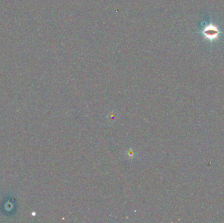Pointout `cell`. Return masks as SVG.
<instances>
[{
  "label": "cell",
  "mask_w": 224,
  "mask_h": 223,
  "mask_svg": "<svg viewBox=\"0 0 224 223\" xmlns=\"http://www.w3.org/2000/svg\"><path fill=\"white\" fill-rule=\"evenodd\" d=\"M220 31L217 27L213 24H208L205 26L202 31V33L205 37V38L209 39L210 41L215 40L220 34Z\"/></svg>",
  "instance_id": "1"
}]
</instances>
